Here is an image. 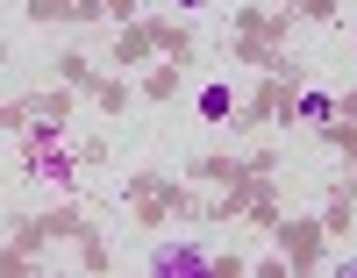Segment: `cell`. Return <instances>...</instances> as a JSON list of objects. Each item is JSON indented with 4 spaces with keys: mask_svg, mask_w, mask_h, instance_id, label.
Here are the masks:
<instances>
[{
    "mask_svg": "<svg viewBox=\"0 0 357 278\" xmlns=\"http://www.w3.org/2000/svg\"><path fill=\"white\" fill-rule=\"evenodd\" d=\"M151 271L158 278H186V271H215V257H207V250H193V242H158V250H151Z\"/></svg>",
    "mask_w": 357,
    "mask_h": 278,
    "instance_id": "1",
    "label": "cell"
},
{
    "mask_svg": "<svg viewBox=\"0 0 357 278\" xmlns=\"http://www.w3.org/2000/svg\"><path fill=\"white\" fill-rule=\"evenodd\" d=\"M29 178H36V185H72V150L29 143Z\"/></svg>",
    "mask_w": 357,
    "mask_h": 278,
    "instance_id": "2",
    "label": "cell"
},
{
    "mask_svg": "<svg viewBox=\"0 0 357 278\" xmlns=\"http://www.w3.org/2000/svg\"><path fill=\"white\" fill-rule=\"evenodd\" d=\"M236 114V93L229 86H200V121H229Z\"/></svg>",
    "mask_w": 357,
    "mask_h": 278,
    "instance_id": "3",
    "label": "cell"
},
{
    "mask_svg": "<svg viewBox=\"0 0 357 278\" xmlns=\"http://www.w3.org/2000/svg\"><path fill=\"white\" fill-rule=\"evenodd\" d=\"M301 121H314V129L336 121V100H329V93H301Z\"/></svg>",
    "mask_w": 357,
    "mask_h": 278,
    "instance_id": "4",
    "label": "cell"
},
{
    "mask_svg": "<svg viewBox=\"0 0 357 278\" xmlns=\"http://www.w3.org/2000/svg\"><path fill=\"white\" fill-rule=\"evenodd\" d=\"M343 271H350V278H357V257H343Z\"/></svg>",
    "mask_w": 357,
    "mask_h": 278,
    "instance_id": "5",
    "label": "cell"
},
{
    "mask_svg": "<svg viewBox=\"0 0 357 278\" xmlns=\"http://www.w3.org/2000/svg\"><path fill=\"white\" fill-rule=\"evenodd\" d=\"M178 8H207V0H178Z\"/></svg>",
    "mask_w": 357,
    "mask_h": 278,
    "instance_id": "6",
    "label": "cell"
}]
</instances>
